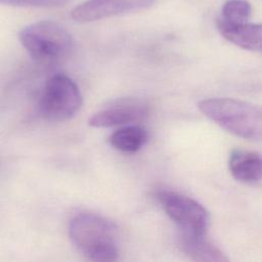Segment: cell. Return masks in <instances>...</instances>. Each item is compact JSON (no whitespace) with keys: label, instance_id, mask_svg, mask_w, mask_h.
Returning a JSON list of instances; mask_svg holds the SVG:
<instances>
[{"label":"cell","instance_id":"cell-1","mask_svg":"<svg viewBox=\"0 0 262 262\" xmlns=\"http://www.w3.org/2000/svg\"><path fill=\"white\" fill-rule=\"evenodd\" d=\"M199 110L227 132L249 140H262V105L239 99H204Z\"/></svg>","mask_w":262,"mask_h":262},{"label":"cell","instance_id":"cell-2","mask_svg":"<svg viewBox=\"0 0 262 262\" xmlns=\"http://www.w3.org/2000/svg\"><path fill=\"white\" fill-rule=\"evenodd\" d=\"M71 242L88 259L96 262L115 261L118 258L116 227L97 214L81 213L69 225Z\"/></svg>","mask_w":262,"mask_h":262},{"label":"cell","instance_id":"cell-3","mask_svg":"<svg viewBox=\"0 0 262 262\" xmlns=\"http://www.w3.org/2000/svg\"><path fill=\"white\" fill-rule=\"evenodd\" d=\"M18 38L30 56L38 62L59 60L73 48L71 34L52 20H40L25 27Z\"/></svg>","mask_w":262,"mask_h":262},{"label":"cell","instance_id":"cell-4","mask_svg":"<svg viewBox=\"0 0 262 262\" xmlns=\"http://www.w3.org/2000/svg\"><path fill=\"white\" fill-rule=\"evenodd\" d=\"M78 85L64 75H55L45 84L41 99L40 114L50 122H63L74 117L82 105Z\"/></svg>","mask_w":262,"mask_h":262},{"label":"cell","instance_id":"cell-5","mask_svg":"<svg viewBox=\"0 0 262 262\" xmlns=\"http://www.w3.org/2000/svg\"><path fill=\"white\" fill-rule=\"evenodd\" d=\"M157 199L166 214L179 226L181 234H206L210 216L206 208L199 202L170 190L159 191Z\"/></svg>","mask_w":262,"mask_h":262},{"label":"cell","instance_id":"cell-6","mask_svg":"<svg viewBox=\"0 0 262 262\" xmlns=\"http://www.w3.org/2000/svg\"><path fill=\"white\" fill-rule=\"evenodd\" d=\"M148 117L147 104L136 98H122L112 101L94 113L88 124L94 128H108L118 125L140 123Z\"/></svg>","mask_w":262,"mask_h":262},{"label":"cell","instance_id":"cell-7","mask_svg":"<svg viewBox=\"0 0 262 262\" xmlns=\"http://www.w3.org/2000/svg\"><path fill=\"white\" fill-rule=\"evenodd\" d=\"M157 0H87L72 10L71 17L79 23H89L144 9L151 6Z\"/></svg>","mask_w":262,"mask_h":262},{"label":"cell","instance_id":"cell-8","mask_svg":"<svg viewBox=\"0 0 262 262\" xmlns=\"http://www.w3.org/2000/svg\"><path fill=\"white\" fill-rule=\"evenodd\" d=\"M219 33L234 45L250 51L262 52V24H229L218 19Z\"/></svg>","mask_w":262,"mask_h":262},{"label":"cell","instance_id":"cell-9","mask_svg":"<svg viewBox=\"0 0 262 262\" xmlns=\"http://www.w3.org/2000/svg\"><path fill=\"white\" fill-rule=\"evenodd\" d=\"M228 167L232 177L243 183H254L262 179V156L256 151L234 149Z\"/></svg>","mask_w":262,"mask_h":262},{"label":"cell","instance_id":"cell-10","mask_svg":"<svg viewBox=\"0 0 262 262\" xmlns=\"http://www.w3.org/2000/svg\"><path fill=\"white\" fill-rule=\"evenodd\" d=\"M183 251L193 260L200 262H225L228 258L205 235L181 234Z\"/></svg>","mask_w":262,"mask_h":262},{"label":"cell","instance_id":"cell-11","mask_svg":"<svg viewBox=\"0 0 262 262\" xmlns=\"http://www.w3.org/2000/svg\"><path fill=\"white\" fill-rule=\"evenodd\" d=\"M148 135L144 128L138 125H129L116 130L108 138L113 147L124 152H135L147 141Z\"/></svg>","mask_w":262,"mask_h":262},{"label":"cell","instance_id":"cell-12","mask_svg":"<svg viewBox=\"0 0 262 262\" xmlns=\"http://www.w3.org/2000/svg\"><path fill=\"white\" fill-rule=\"evenodd\" d=\"M252 13V6L247 0H228L222 7V19L229 24L247 23Z\"/></svg>","mask_w":262,"mask_h":262},{"label":"cell","instance_id":"cell-13","mask_svg":"<svg viewBox=\"0 0 262 262\" xmlns=\"http://www.w3.org/2000/svg\"><path fill=\"white\" fill-rule=\"evenodd\" d=\"M72 0H0V4L13 6H39V7H56L63 6Z\"/></svg>","mask_w":262,"mask_h":262}]
</instances>
